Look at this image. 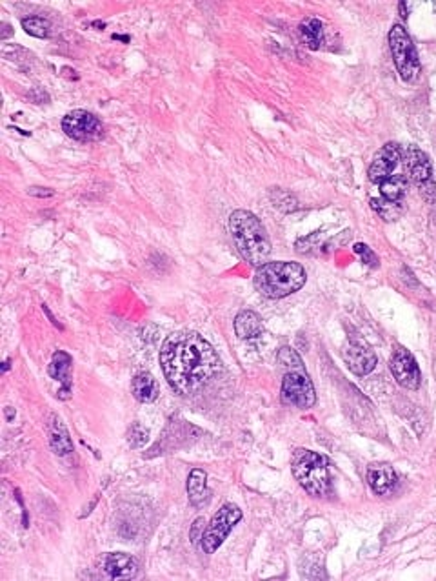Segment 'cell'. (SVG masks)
<instances>
[{
	"instance_id": "1",
	"label": "cell",
	"mask_w": 436,
	"mask_h": 581,
	"mask_svg": "<svg viewBox=\"0 0 436 581\" xmlns=\"http://www.w3.org/2000/svg\"><path fill=\"white\" fill-rule=\"evenodd\" d=\"M160 366L174 394L189 396L222 370L214 348L196 332L171 334L160 348Z\"/></svg>"
},
{
	"instance_id": "2",
	"label": "cell",
	"mask_w": 436,
	"mask_h": 581,
	"mask_svg": "<svg viewBox=\"0 0 436 581\" xmlns=\"http://www.w3.org/2000/svg\"><path fill=\"white\" fill-rule=\"evenodd\" d=\"M229 234L242 259L251 266H264L269 259L271 242L258 217L248 210H235L229 215Z\"/></svg>"
},
{
	"instance_id": "3",
	"label": "cell",
	"mask_w": 436,
	"mask_h": 581,
	"mask_svg": "<svg viewBox=\"0 0 436 581\" xmlns=\"http://www.w3.org/2000/svg\"><path fill=\"white\" fill-rule=\"evenodd\" d=\"M305 270L302 264L289 261L266 263L255 273V288L267 299H282L295 294L305 285Z\"/></svg>"
},
{
	"instance_id": "4",
	"label": "cell",
	"mask_w": 436,
	"mask_h": 581,
	"mask_svg": "<svg viewBox=\"0 0 436 581\" xmlns=\"http://www.w3.org/2000/svg\"><path fill=\"white\" fill-rule=\"evenodd\" d=\"M293 474L307 494L320 498L329 490V470L326 459L313 450L298 449L293 454Z\"/></svg>"
},
{
	"instance_id": "5",
	"label": "cell",
	"mask_w": 436,
	"mask_h": 581,
	"mask_svg": "<svg viewBox=\"0 0 436 581\" xmlns=\"http://www.w3.org/2000/svg\"><path fill=\"white\" fill-rule=\"evenodd\" d=\"M389 48H391L392 61H395V66H397L402 80L413 82L420 73V61L413 40L400 24H395L389 31Z\"/></svg>"
},
{
	"instance_id": "6",
	"label": "cell",
	"mask_w": 436,
	"mask_h": 581,
	"mask_svg": "<svg viewBox=\"0 0 436 581\" xmlns=\"http://www.w3.org/2000/svg\"><path fill=\"white\" fill-rule=\"evenodd\" d=\"M240 520H242V511L238 506L233 505V503H226V505L220 506V511L213 516V520L210 521L207 528L202 534V551L205 554L217 552Z\"/></svg>"
},
{
	"instance_id": "7",
	"label": "cell",
	"mask_w": 436,
	"mask_h": 581,
	"mask_svg": "<svg viewBox=\"0 0 436 581\" xmlns=\"http://www.w3.org/2000/svg\"><path fill=\"white\" fill-rule=\"evenodd\" d=\"M62 130L70 139L80 142L98 141L104 135V126L96 115L86 110H75L62 119Z\"/></svg>"
},
{
	"instance_id": "8",
	"label": "cell",
	"mask_w": 436,
	"mask_h": 581,
	"mask_svg": "<svg viewBox=\"0 0 436 581\" xmlns=\"http://www.w3.org/2000/svg\"><path fill=\"white\" fill-rule=\"evenodd\" d=\"M282 401L297 408H311L316 403V394L311 379L304 372H288L282 381Z\"/></svg>"
},
{
	"instance_id": "9",
	"label": "cell",
	"mask_w": 436,
	"mask_h": 581,
	"mask_svg": "<svg viewBox=\"0 0 436 581\" xmlns=\"http://www.w3.org/2000/svg\"><path fill=\"white\" fill-rule=\"evenodd\" d=\"M389 368H391L392 375L397 379V383L407 388V390H416L422 383V374H420V368L416 365V359L413 357V354L407 352L406 348L395 350Z\"/></svg>"
},
{
	"instance_id": "10",
	"label": "cell",
	"mask_w": 436,
	"mask_h": 581,
	"mask_svg": "<svg viewBox=\"0 0 436 581\" xmlns=\"http://www.w3.org/2000/svg\"><path fill=\"white\" fill-rule=\"evenodd\" d=\"M342 359L354 375H367L375 370L376 354L362 341H349L342 350Z\"/></svg>"
},
{
	"instance_id": "11",
	"label": "cell",
	"mask_w": 436,
	"mask_h": 581,
	"mask_svg": "<svg viewBox=\"0 0 436 581\" xmlns=\"http://www.w3.org/2000/svg\"><path fill=\"white\" fill-rule=\"evenodd\" d=\"M398 161H400V148L392 142L385 144L369 166L371 182H384L387 177L392 175V170L398 166Z\"/></svg>"
},
{
	"instance_id": "12",
	"label": "cell",
	"mask_w": 436,
	"mask_h": 581,
	"mask_svg": "<svg viewBox=\"0 0 436 581\" xmlns=\"http://www.w3.org/2000/svg\"><path fill=\"white\" fill-rule=\"evenodd\" d=\"M406 166H407V173H409V177L420 186V188H423V185L431 182V175H432L431 161H429V157L423 154L422 150L411 146L406 154Z\"/></svg>"
},
{
	"instance_id": "13",
	"label": "cell",
	"mask_w": 436,
	"mask_h": 581,
	"mask_svg": "<svg viewBox=\"0 0 436 581\" xmlns=\"http://www.w3.org/2000/svg\"><path fill=\"white\" fill-rule=\"evenodd\" d=\"M104 567L105 573L113 580H131L139 573L135 558H131L129 554H122V552H111L105 556Z\"/></svg>"
},
{
	"instance_id": "14",
	"label": "cell",
	"mask_w": 436,
	"mask_h": 581,
	"mask_svg": "<svg viewBox=\"0 0 436 581\" xmlns=\"http://www.w3.org/2000/svg\"><path fill=\"white\" fill-rule=\"evenodd\" d=\"M71 365H73L71 356L68 352H62V350L53 354L51 363H49V375H51L53 379H57L58 383H62V390L58 392V396H60L62 399H68L71 392V381H70Z\"/></svg>"
},
{
	"instance_id": "15",
	"label": "cell",
	"mask_w": 436,
	"mask_h": 581,
	"mask_svg": "<svg viewBox=\"0 0 436 581\" xmlns=\"http://www.w3.org/2000/svg\"><path fill=\"white\" fill-rule=\"evenodd\" d=\"M367 483H369L373 492L382 496V494H387L395 487L397 474L387 463H376V465H371L369 470H367Z\"/></svg>"
},
{
	"instance_id": "16",
	"label": "cell",
	"mask_w": 436,
	"mask_h": 581,
	"mask_svg": "<svg viewBox=\"0 0 436 581\" xmlns=\"http://www.w3.org/2000/svg\"><path fill=\"white\" fill-rule=\"evenodd\" d=\"M235 332L240 339H255L264 332V323L258 313L244 310L235 317Z\"/></svg>"
},
{
	"instance_id": "17",
	"label": "cell",
	"mask_w": 436,
	"mask_h": 581,
	"mask_svg": "<svg viewBox=\"0 0 436 581\" xmlns=\"http://www.w3.org/2000/svg\"><path fill=\"white\" fill-rule=\"evenodd\" d=\"M49 445L57 456H68L70 452H73V441L70 437V432L57 416H53V421L49 425Z\"/></svg>"
},
{
	"instance_id": "18",
	"label": "cell",
	"mask_w": 436,
	"mask_h": 581,
	"mask_svg": "<svg viewBox=\"0 0 436 581\" xmlns=\"http://www.w3.org/2000/svg\"><path fill=\"white\" fill-rule=\"evenodd\" d=\"M131 392L140 403H153L158 397L157 379L146 372L135 375V379L131 381Z\"/></svg>"
},
{
	"instance_id": "19",
	"label": "cell",
	"mask_w": 436,
	"mask_h": 581,
	"mask_svg": "<svg viewBox=\"0 0 436 581\" xmlns=\"http://www.w3.org/2000/svg\"><path fill=\"white\" fill-rule=\"evenodd\" d=\"M188 496L189 501L193 505H200L204 503V499L210 496V490H207V474L200 468H195L191 470L188 477Z\"/></svg>"
},
{
	"instance_id": "20",
	"label": "cell",
	"mask_w": 436,
	"mask_h": 581,
	"mask_svg": "<svg viewBox=\"0 0 436 581\" xmlns=\"http://www.w3.org/2000/svg\"><path fill=\"white\" fill-rule=\"evenodd\" d=\"M409 182L406 175H391L384 182H380V192L382 197L392 201V203H402V199L406 197Z\"/></svg>"
},
{
	"instance_id": "21",
	"label": "cell",
	"mask_w": 436,
	"mask_h": 581,
	"mask_svg": "<svg viewBox=\"0 0 436 581\" xmlns=\"http://www.w3.org/2000/svg\"><path fill=\"white\" fill-rule=\"evenodd\" d=\"M300 33L307 48L320 49L323 42V24L320 18L307 17L304 23L300 24Z\"/></svg>"
},
{
	"instance_id": "22",
	"label": "cell",
	"mask_w": 436,
	"mask_h": 581,
	"mask_svg": "<svg viewBox=\"0 0 436 581\" xmlns=\"http://www.w3.org/2000/svg\"><path fill=\"white\" fill-rule=\"evenodd\" d=\"M22 27H24L27 35L37 37V39H49V35H51V24L42 17L22 18Z\"/></svg>"
},
{
	"instance_id": "23",
	"label": "cell",
	"mask_w": 436,
	"mask_h": 581,
	"mask_svg": "<svg viewBox=\"0 0 436 581\" xmlns=\"http://www.w3.org/2000/svg\"><path fill=\"white\" fill-rule=\"evenodd\" d=\"M371 206H373V210H375L384 220H397L398 217L402 215V204L392 203V201H387V199L384 197L373 199V201H371Z\"/></svg>"
},
{
	"instance_id": "24",
	"label": "cell",
	"mask_w": 436,
	"mask_h": 581,
	"mask_svg": "<svg viewBox=\"0 0 436 581\" xmlns=\"http://www.w3.org/2000/svg\"><path fill=\"white\" fill-rule=\"evenodd\" d=\"M280 365L291 370H302V359L293 348H282L278 354Z\"/></svg>"
},
{
	"instance_id": "25",
	"label": "cell",
	"mask_w": 436,
	"mask_h": 581,
	"mask_svg": "<svg viewBox=\"0 0 436 581\" xmlns=\"http://www.w3.org/2000/svg\"><path fill=\"white\" fill-rule=\"evenodd\" d=\"M148 439H149V432L146 430L142 425L135 423L129 430V437H127L129 445L133 446V449H140V446H144L146 443H148Z\"/></svg>"
},
{
	"instance_id": "26",
	"label": "cell",
	"mask_w": 436,
	"mask_h": 581,
	"mask_svg": "<svg viewBox=\"0 0 436 581\" xmlns=\"http://www.w3.org/2000/svg\"><path fill=\"white\" fill-rule=\"evenodd\" d=\"M354 251H357V254H360V256H362L364 259H366L367 263L371 264V266H376V263H378V261H376V257H375V254H373V251H371L369 248L366 246V244H354Z\"/></svg>"
},
{
	"instance_id": "27",
	"label": "cell",
	"mask_w": 436,
	"mask_h": 581,
	"mask_svg": "<svg viewBox=\"0 0 436 581\" xmlns=\"http://www.w3.org/2000/svg\"><path fill=\"white\" fill-rule=\"evenodd\" d=\"M204 523V520H202V518H198V520L195 521V525H193V530H191V537H193V542H196V539H200V537H198V530H200V525Z\"/></svg>"
},
{
	"instance_id": "28",
	"label": "cell",
	"mask_w": 436,
	"mask_h": 581,
	"mask_svg": "<svg viewBox=\"0 0 436 581\" xmlns=\"http://www.w3.org/2000/svg\"><path fill=\"white\" fill-rule=\"evenodd\" d=\"M40 189H44V188H40ZM30 195H37V197H51V195H53V189L46 188V189H44V192H37V189L30 188Z\"/></svg>"
},
{
	"instance_id": "29",
	"label": "cell",
	"mask_w": 436,
	"mask_h": 581,
	"mask_svg": "<svg viewBox=\"0 0 436 581\" xmlns=\"http://www.w3.org/2000/svg\"><path fill=\"white\" fill-rule=\"evenodd\" d=\"M42 310H44V312H46V313H48V317H49V321H51V323H53V325H55V326H58V328H62V326H60V325H58V323H57V321H55V317H53V313H51V312H49V308H48V304H42Z\"/></svg>"
},
{
	"instance_id": "30",
	"label": "cell",
	"mask_w": 436,
	"mask_h": 581,
	"mask_svg": "<svg viewBox=\"0 0 436 581\" xmlns=\"http://www.w3.org/2000/svg\"><path fill=\"white\" fill-rule=\"evenodd\" d=\"M400 11H402V17L407 18V13H406V2H402L400 4Z\"/></svg>"
},
{
	"instance_id": "31",
	"label": "cell",
	"mask_w": 436,
	"mask_h": 581,
	"mask_svg": "<svg viewBox=\"0 0 436 581\" xmlns=\"http://www.w3.org/2000/svg\"><path fill=\"white\" fill-rule=\"evenodd\" d=\"M6 416H8V421H11V419H13V412H11V406H8V408H6Z\"/></svg>"
}]
</instances>
